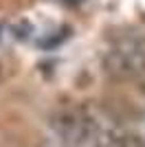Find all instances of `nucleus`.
<instances>
[{
	"instance_id": "nucleus-3",
	"label": "nucleus",
	"mask_w": 145,
	"mask_h": 147,
	"mask_svg": "<svg viewBox=\"0 0 145 147\" xmlns=\"http://www.w3.org/2000/svg\"><path fill=\"white\" fill-rule=\"evenodd\" d=\"M112 147H145V143H143L141 136L125 134V136H121V138H117V141L112 143Z\"/></svg>"
},
{
	"instance_id": "nucleus-2",
	"label": "nucleus",
	"mask_w": 145,
	"mask_h": 147,
	"mask_svg": "<svg viewBox=\"0 0 145 147\" xmlns=\"http://www.w3.org/2000/svg\"><path fill=\"white\" fill-rule=\"evenodd\" d=\"M51 125L55 127V132L68 143H86L90 141L92 136L97 134V123L90 117H86L77 110H64L60 114H55Z\"/></svg>"
},
{
	"instance_id": "nucleus-1",
	"label": "nucleus",
	"mask_w": 145,
	"mask_h": 147,
	"mask_svg": "<svg viewBox=\"0 0 145 147\" xmlns=\"http://www.w3.org/2000/svg\"><path fill=\"white\" fill-rule=\"evenodd\" d=\"M103 68L115 79H127L145 73V40H134L108 51L103 57Z\"/></svg>"
}]
</instances>
